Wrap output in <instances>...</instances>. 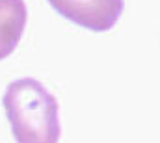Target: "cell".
I'll list each match as a JSON object with an SVG mask.
<instances>
[{"label":"cell","mask_w":160,"mask_h":143,"mask_svg":"<svg viewBox=\"0 0 160 143\" xmlns=\"http://www.w3.org/2000/svg\"><path fill=\"white\" fill-rule=\"evenodd\" d=\"M17 143H58L60 106L54 95L36 78L13 80L2 97Z\"/></svg>","instance_id":"obj_1"},{"label":"cell","mask_w":160,"mask_h":143,"mask_svg":"<svg viewBox=\"0 0 160 143\" xmlns=\"http://www.w3.org/2000/svg\"><path fill=\"white\" fill-rule=\"evenodd\" d=\"M54 11L91 32H108L123 13V0H48Z\"/></svg>","instance_id":"obj_2"},{"label":"cell","mask_w":160,"mask_h":143,"mask_svg":"<svg viewBox=\"0 0 160 143\" xmlns=\"http://www.w3.org/2000/svg\"><path fill=\"white\" fill-rule=\"evenodd\" d=\"M28 21L24 0H0V60H6L19 45Z\"/></svg>","instance_id":"obj_3"}]
</instances>
